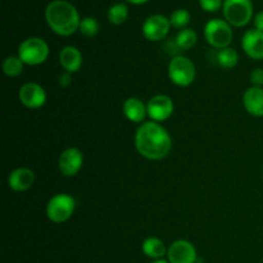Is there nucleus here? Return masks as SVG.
<instances>
[{
	"instance_id": "23",
	"label": "nucleus",
	"mask_w": 263,
	"mask_h": 263,
	"mask_svg": "<svg viewBox=\"0 0 263 263\" xmlns=\"http://www.w3.org/2000/svg\"><path fill=\"white\" fill-rule=\"evenodd\" d=\"M99 22H98L97 18L94 17H85L82 18L81 22H80V28L79 31L86 37H94L99 32Z\"/></svg>"
},
{
	"instance_id": "13",
	"label": "nucleus",
	"mask_w": 263,
	"mask_h": 263,
	"mask_svg": "<svg viewBox=\"0 0 263 263\" xmlns=\"http://www.w3.org/2000/svg\"><path fill=\"white\" fill-rule=\"evenodd\" d=\"M241 48L244 53L252 59L262 61L263 59V32L252 28L243 35L241 39Z\"/></svg>"
},
{
	"instance_id": "11",
	"label": "nucleus",
	"mask_w": 263,
	"mask_h": 263,
	"mask_svg": "<svg viewBox=\"0 0 263 263\" xmlns=\"http://www.w3.org/2000/svg\"><path fill=\"white\" fill-rule=\"evenodd\" d=\"M171 22L162 14H153L145 20L143 25V35L149 41H161L168 35Z\"/></svg>"
},
{
	"instance_id": "15",
	"label": "nucleus",
	"mask_w": 263,
	"mask_h": 263,
	"mask_svg": "<svg viewBox=\"0 0 263 263\" xmlns=\"http://www.w3.org/2000/svg\"><path fill=\"white\" fill-rule=\"evenodd\" d=\"M243 105L254 117H263V87L252 86L243 94Z\"/></svg>"
},
{
	"instance_id": "22",
	"label": "nucleus",
	"mask_w": 263,
	"mask_h": 263,
	"mask_svg": "<svg viewBox=\"0 0 263 263\" xmlns=\"http://www.w3.org/2000/svg\"><path fill=\"white\" fill-rule=\"evenodd\" d=\"M128 17V8L127 5L123 4V3H117V4H113L112 7L108 10V20L112 25H122L123 22H126Z\"/></svg>"
},
{
	"instance_id": "7",
	"label": "nucleus",
	"mask_w": 263,
	"mask_h": 263,
	"mask_svg": "<svg viewBox=\"0 0 263 263\" xmlns=\"http://www.w3.org/2000/svg\"><path fill=\"white\" fill-rule=\"evenodd\" d=\"M204 37L212 48L218 49V50L229 48L231 40H233L231 25L226 22L225 20L213 18V20L208 21L207 25H205Z\"/></svg>"
},
{
	"instance_id": "25",
	"label": "nucleus",
	"mask_w": 263,
	"mask_h": 263,
	"mask_svg": "<svg viewBox=\"0 0 263 263\" xmlns=\"http://www.w3.org/2000/svg\"><path fill=\"white\" fill-rule=\"evenodd\" d=\"M199 4L205 12H216L223 5L222 0H199Z\"/></svg>"
},
{
	"instance_id": "16",
	"label": "nucleus",
	"mask_w": 263,
	"mask_h": 263,
	"mask_svg": "<svg viewBox=\"0 0 263 263\" xmlns=\"http://www.w3.org/2000/svg\"><path fill=\"white\" fill-rule=\"evenodd\" d=\"M82 54L76 46H64L59 53V64L68 73H76L82 67Z\"/></svg>"
},
{
	"instance_id": "9",
	"label": "nucleus",
	"mask_w": 263,
	"mask_h": 263,
	"mask_svg": "<svg viewBox=\"0 0 263 263\" xmlns=\"http://www.w3.org/2000/svg\"><path fill=\"white\" fill-rule=\"evenodd\" d=\"M146 109H148V116L152 121L161 123L168 120L174 115L175 104L168 95L158 94L148 100Z\"/></svg>"
},
{
	"instance_id": "10",
	"label": "nucleus",
	"mask_w": 263,
	"mask_h": 263,
	"mask_svg": "<svg viewBox=\"0 0 263 263\" xmlns=\"http://www.w3.org/2000/svg\"><path fill=\"white\" fill-rule=\"evenodd\" d=\"M20 102L28 109H39L44 107L48 99L45 89L37 82H26L18 92Z\"/></svg>"
},
{
	"instance_id": "30",
	"label": "nucleus",
	"mask_w": 263,
	"mask_h": 263,
	"mask_svg": "<svg viewBox=\"0 0 263 263\" xmlns=\"http://www.w3.org/2000/svg\"><path fill=\"white\" fill-rule=\"evenodd\" d=\"M151 263H170V262L166 261V259H156V261H152Z\"/></svg>"
},
{
	"instance_id": "14",
	"label": "nucleus",
	"mask_w": 263,
	"mask_h": 263,
	"mask_svg": "<svg viewBox=\"0 0 263 263\" xmlns=\"http://www.w3.org/2000/svg\"><path fill=\"white\" fill-rule=\"evenodd\" d=\"M35 184V172L26 167L13 170L8 176V185L13 192H27Z\"/></svg>"
},
{
	"instance_id": "24",
	"label": "nucleus",
	"mask_w": 263,
	"mask_h": 263,
	"mask_svg": "<svg viewBox=\"0 0 263 263\" xmlns=\"http://www.w3.org/2000/svg\"><path fill=\"white\" fill-rule=\"evenodd\" d=\"M170 22H171L172 27L184 30L190 22V13L186 9H176L175 12H172Z\"/></svg>"
},
{
	"instance_id": "5",
	"label": "nucleus",
	"mask_w": 263,
	"mask_h": 263,
	"mask_svg": "<svg viewBox=\"0 0 263 263\" xmlns=\"http://www.w3.org/2000/svg\"><path fill=\"white\" fill-rule=\"evenodd\" d=\"M168 77L176 86H190L197 77L195 64L185 55L174 57L168 64Z\"/></svg>"
},
{
	"instance_id": "18",
	"label": "nucleus",
	"mask_w": 263,
	"mask_h": 263,
	"mask_svg": "<svg viewBox=\"0 0 263 263\" xmlns=\"http://www.w3.org/2000/svg\"><path fill=\"white\" fill-rule=\"evenodd\" d=\"M141 251L146 257L152 258L153 261L156 259H163L164 256H167L168 249L166 248L163 241L157 236H149L141 244Z\"/></svg>"
},
{
	"instance_id": "29",
	"label": "nucleus",
	"mask_w": 263,
	"mask_h": 263,
	"mask_svg": "<svg viewBox=\"0 0 263 263\" xmlns=\"http://www.w3.org/2000/svg\"><path fill=\"white\" fill-rule=\"evenodd\" d=\"M127 2L131 3V4L139 5V4H144V3H146L148 0H127Z\"/></svg>"
},
{
	"instance_id": "17",
	"label": "nucleus",
	"mask_w": 263,
	"mask_h": 263,
	"mask_svg": "<svg viewBox=\"0 0 263 263\" xmlns=\"http://www.w3.org/2000/svg\"><path fill=\"white\" fill-rule=\"evenodd\" d=\"M122 112L125 117L134 123H144V120L148 116L146 104L136 97L127 98L123 102Z\"/></svg>"
},
{
	"instance_id": "20",
	"label": "nucleus",
	"mask_w": 263,
	"mask_h": 263,
	"mask_svg": "<svg viewBox=\"0 0 263 263\" xmlns=\"http://www.w3.org/2000/svg\"><path fill=\"white\" fill-rule=\"evenodd\" d=\"M25 63L21 61L18 55H9L3 61L2 69L5 76L8 77H17L23 72Z\"/></svg>"
},
{
	"instance_id": "6",
	"label": "nucleus",
	"mask_w": 263,
	"mask_h": 263,
	"mask_svg": "<svg viewBox=\"0 0 263 263\" xmlns=\"http://www.w3.org/2000/svg\"><path fill=\"white\" fill-rule=\"evenodd\" d=\"M222 10L226 22L235 27H244L253 17V4L251 0H225Z\"/></svg>"
},
{
	"instance_id": "21",
	"label": "nucleus",
	"mask_w": 263,
	"mask_h": 263,
	"mask_svg": "<svg viewBox=\"0 0 263 263\" xmlns=\"http://www.w3.org/2000/svg\"><path fill=\"white\" fill-rule=\"evenodd\" d=\"M175 41L181 50H189V49L194 48L195 44H197L198 35L192 28H184V30L179 31V33L175 37Z\"/></svg>"
},
{
	"instance_id": "27",
	"label": "nucleus",
	"mask_w": 263,
	"mask_h": 263,
	"mask_svg": "<svg viewBox=\"0 0 263 263\" xmlns=\"http://www.w3.org/2000/svg\"><path fill=\"white\" fill-rule=\"evenodd\" d=\"M72 73H68V72H64V73L59 74L58 77V84L61 85L62 87H67L72 84Z\"/></svg>"
},
{
	"instance_id": "1",
	"label": "nucleus",
	"mask_w": 263,
	"mask_h": 263,
	"mask_svg": "<svg viewBox=\"0 0 263 263\" xmlns=\"http://www.w3.org/2000/svg\"><path fill=\"white\" fill-rule=\"evenodd\" d=\"M135 148L138 153L149 161L166 158L172 149V138L161 123L149 121L139 126L135 134Z\"/></svg>"
},
{
	"instance_id": "19",
	"label": "nucleus",
	"mask_w": 263,
	"mask_h": 263,
	"mask_svg": "<svg viewBox=\"0 0 263 263\" xmlns=\"http://www.w3.org/2000/svg\"><path fill=\"white\" fill-rule=\"evenodd\" d=\"M216 58H217V63L220 64L222 68L231 69L238 64L239 54L235 49L229 46V48L218 50L217 54H216Z\"/></svg>"
},
{
	"instance_id": "12",
	"label": "nucleus",
	"mask_w": 263,
	"mask_h": 263,
	"mask_svg": "<svg viewBox=\"0 0 263 263\" xmlns=\"http://www.w3.org/2000/svg\"><path fill=\"white\" fill-rule=\"evenodd\" d=\"M167 258L170 263H197L198 253L194 244L180 239L168 247Z\"/></svg>"
},
{
	"instance_id": "4",
	"label": "nucleus",
	"mask_w": 263,
	"mask_h": 263,
	"mask_svg": "<svg viewBox=\"0 0 263 263\" xmlns=\"http://www.w3.org/2000/svg\"><path fill=\"white\" fill-rule=\"evenodd\" d=\"M18 57L26 66H40L49 57L48 43L40 37L26 39L18 46Z\"/></svg>"
},
{
	"instance_id": "2",
	"label": "nucleus",
	"mask_w": 263,
	"mask_h": 263,
	"mask_svg": "<svg viewBox=\"0 0 263 263\" xmlns=\"http://www.w3.org/2000/svg\"><path fill=\"white\" fill-rule=\"evenodd\" d=\"M45 20L53 32L59 36H71L80 28L79 12L66 0H54L45 9Z\"/></svg>"
},
{
	"instance_id": "3",
	"label": "nucleus",
	"mask_w": 263,
	"mask_h": 263,
	"mask_svg": "<svg viewBox=\"0 0 263 263\" xmlns=\"http://www.w3.org/2000/svg\"><path fill=\"white\" fill-rule=\"evenodd\" d=\"M76 200L66 193H59L51 197L46 204V217L54 223H63L73 216Z\"/></svg>"
},
{
	"instance_id": "8",
	"label": "nucleus",
	"mask_w": 263,
	"mask_h": 263,
	"mask_svg": "<svg viewBox=\"0 0 263 263\" xmlns=\"http://www.w3.org/2000/svg\"><path fill=\"white\" fill-rule=\"evenodd\" d=\"M84 166V154L76 146L64 149L58 158V170L63 176L73 177Z\"/></svg>"
},
{
	"instance_id": "28",
	"label": "nucleus",
	"mask_w": 263,
	"mask_h": 263,
	"mask_svg": "<svg viewBox=\"0 0 263 263\" xmlns=\"http://www.w3.org/2000/svg\"><path fill=\"white\" fill-rule=\"evenodd\" d=\"M254 28L263 32V10L257 13L256 17H254Z\"/></svg>"
},
{
	"instance_id": "26",
	"label": "nucleus",
	"mask_w": 263,
	"mask_h": 263,
	"mask_svg": "<svg viewBox=\"0 0 263 263\" xmlns=\"http://www.w3.org/2000/svg\"><path fill=\"white\" fill-rule=\"evenodd\" d=\"M252 86L263 87V68H254L251 73Z\"/></svg>"
}]
</instances>
